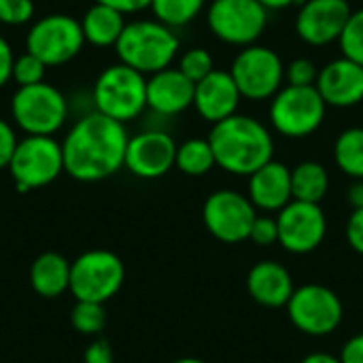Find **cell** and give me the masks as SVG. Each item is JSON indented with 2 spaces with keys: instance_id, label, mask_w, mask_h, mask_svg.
<instances>
[{
  "instance_id": "cell-14",
  "label": "cell",
  "mask_w": 363,
  "mask_h": 363,
  "mask_svg": "<svg viewBox=\"0 0 363 363\" xmlns=\"http://www.w3.org/2000/svg\"><path fill=\"white\" fill-rule=\"evenodd\" d=\"M279 245L294 255H308L317 251L328 234V217L321 204L291 200L277 213Z\"/></svg>"
},
{
  "instance_id": "cell-10",
  "label": "cell",
  "mask_w": 363,
  "mask_h": 363,
  "mask_svg": "<svg viewBox=\"0 0 363 363\" xmlns=\"http://www.w3.org/2000/svg\"><path fill=\"white\" fill-rule=\"evenodd\" d=\"M83 45L81 19L66 13H51L36 19L26 36V51L36 55L47 68L70 62L81 53Z\"/></svg>"
},
{
  "instance_id": "cell-7",
  "label": "cell",
  "mask_w": 363,
  "mask_h": 363,
  "mask_svg": "<svg viewBox=\"0 0 363 363\" xmlns=\"http://www.w3.org/2000/svg\"><path fill=\"white\" fill-rule=\"evenodd\" d=\"M328 113L317 87H294L285 85L272 100L268 108L270 125L283 138H306L313 136Z\"/></svg>"
},
{
  "instance_id": "cell-40",
  "label": "cell",
  "mask_w": 363,
  "mask_h": 363,
  "mask_svg": "<svg viewBox=\"0 0 363 363\" xmlns=\"http://www.w3.org/2000/svg\"><path fill=\"white\" fill-rule=\"evenodd\" d=\"M96 2L119 11L121 15H134V13L147 11L151 6V0H96Z\"/></svg>"
},
{
  "instance_id": "cell-35",
  "label": "cell",
  "mask_w": 363,
  "mask_h": 363,
  "mask_svg": "<svg viewBox=\"0 0 363 363\" xmlns=\"http://www.w3.org/2000/svg\"><path fill=\"white\" fill-rule=\"evenodd\" d=\"M345 234H347V242L351 245V249L363 255V206L351 211V215L347 219Z\"/></svg>"
},
{
  "instance_id": "cell-37",
  "label": "cell",
  "mask_w": 363,
  "mask_h": 363,
  "mask_svg": "<svg viewBox=\"0 0 363 363\" xmlns=\"http://www.w3.org/2000/svg\"><path fill=\"white\" fill-rule=\"evenodd\" d=\"M13 66H15L13 49L9 40L0 34V87H4L13 79Z\"/></svg>"
},
{
  "instance_id": "cell-21",
  "label": "cell",
  "mask_w": 363,
  "mask_h": 363,
  "mask_svg": "<svg viewBox=\"0 0 363 363\" xmlns=\"http://www.w3.org/2000/svg\"><path fill=\"white\" fill-rule=\"evenodd\" d=\"M247 291L253 298V302H257L259 306L283 308L294 296L296 285L291 272L283 264L274 259H264L249 270Z\"/></svg>"
},
{
  "instance_id": "cell-43",
  "label": "cell",
  "mask_w": 363,
  "mask_h": 363,
  "mask_svg": "<svg viewBox=\"0 0 363 363\" xmlns=\"http://www.w3.org/2000/svg\"><path fill=\"white\" fill-rule=\"evenodd\" d=\"M300 363H342V362H340V357H338V355H330V353L319 351V353H311V355H306V357H304Z\"/></svg>"
},
{
  "instance_id": "cell-5",
  "label": "cell",
  "mask_w": 363,
  "mask_h": 363,
  "mask_svg": "<svg viewBox=\"0 0 363 363\" xmlns=\"http://www.w3.org/2000/svg\"><path fill=\"white\" fill-rule=\"evenodd\" d=\"M230 74L245 100H272L285 87V62L266 45H249L238 51L230 66Z\"/></svg>"
},
{
  "instance_id": "cell-29",
  "label": "cell",
  "mask_w": 363,
  "mask_h": 363,
  "mask_svg": "<svg viewBox=\"0 0 363 363\" xmlns=\"http://www.w3.org/2000/svg\"><path fill=\"white\" fill-rule=\"evenodd\" d=\"M338 47H340L342 57L363 66V9H357L351 13L349 21L338 38Z\"/></svg>"
},
{
  "instance_id": "cell-15",
  "label": "cell",
  "mask_w": 363,
  "mask_h": 363,
  "mask_svg": "<svg viewBox=\"0 0 363 363\" xmlns=\"http://www.w3.org/2000/svg\"><path fill=\"white\" fill-rule=\"evenodd\" d=\"M353 9L349 0H304L296 13V34L311 47L338 43Z\"/></svg>"
},
{
  "instance_id": "cell-8",
  "label": "cell",
  "mask_w": 363,
  "mask_h": 363,
  "mask_svg": "<svg viewBox=\"0 0 363 363\" xmlns=\"http://www.w3.org/2000/svg\"><path fill=\"white\" fill-rule=\"evenodd\" d=\"M270 13L257 0H211L206 26L211 34L232 47L255 45L268 28Z\"/></svg>"
},
{
  "instance_id": "cell-28",
  "label": "cell",
  "mask_w": 363,
  "mask_h": 363,
  "mask_svg": "<svg viewBox=\"0 0 363 363\" xmlns=\"http://www.w3.org/2000/svg\"><path fill=\"white\" fill-rule=\"evenodd\" d=\"M72 328L83 336H98L104 330L106 313L104 304L98 302H77L70 315Z\"/></svg>"
},
{
  "instance_id": "cell-1",
  "label": "cell",
  "mask_w": 363,
  "mask_h": 363,
  "mask_svg": "<svg viewBox=\"0 0 363 363\" xmlns=\"http://www.w3.org/2000/svg\"><path fill=\"white\" fill-rule=\"evenodd\" d=\"M128 140L123 123L91 111L77 119L62 143L64 170L83 183L108 179L123 168Z\"/></svg>"
},
{
  "instance_id": "cell-11",
  "label": "cell",
  "mask_w": 363,
  "mask_h": 363,
  "mask_svg": "<svg viewBox=\"0 0 363 363\" xmlns=\"http://www.w3.org/2000/svg\"><path fill=\"white\" fill-rule=\"evenodd\" d=\"M285 308L294 328L313 338L330 336L340 328L345 317V306L338 294L319 283L296 287Z\"/></svg>"
},
{
  "instance_id": "cell-25",
  "label": "cell",
  "mask_w": 363,
  "mask_h": 363,
  "mask_svg": "<svg viewBox=\"0 0 363 363\" xmlns=\"http://www.w3.org/2000/svg\"><path fill=\"white\" fill-rule=\"evenodd\" d=\"M334 162L338 170L353 181L363 179V128H347L334 143Z\"/></svg>"
},
{
  "instance_id": "cell-34",
  "label": "cell",
  "mask_w": 363,
  "mask_h": 363,
  "mask_svg": "<svg viewBox=\"0 0 363 363\" xmlns=\"http://www.w3.org/2000/svg\"><path fill=\"white\" fill-rule=\"evenodd\" d=\"M249 240L257 247H272L279 245V223L272 215H257L249 234Z\"/></svg>"
},
{
  "instance_id": "cell-30",
  "label": "cell",
  "mask_w": 363,
  "mask_h": 363,
  "mask_svg": "<svg viewBox=\"0 0 363 363\" xmlns=\"http://www.w3.org/2000/svg\"><path fill=\"white\" fill-rule=\"evenodd\" d=\"M189 81L198 83L204 77H208L215 70V60L211 55L208 49L204 47H191L187 49L181 57H179V66H177Z\"/></svg>"
},
{
  "instance_id": "cell-22",
  "label": "cell",
  "mask_w": 363,
  "mask_h": 363,
  "mask_svg": "<svg viewBox=\"0 0 363 363\" xmlns=\"http://www.w3.org/2000/svg\"><path fill=\"white\" fill-rule=\"evenodd\" d=\"M125 23H128L125 15L100 2H94L81 19L85 43L91 47H100V49L115 47Z\"/></svg>"
},
{
  "instance_id": "cell-13",
  "label": "cell",
  "mask_w": 363,
  "mask_h": 363,
  "mask_svg": "<svg viewBox=\"0 0 363 363\" xmlns=\"http://www.w3.org/2000/svg\"><path fill=\"white\" fill-rule=\"evenodd\" d=\"M257 208L249 196L236 189H217L213 191L202 206V221L206 232L225 245H238L249 240Z\"/></svg>"
},
{
  "instance_id": "cell-26",
  "label": "cell",
  "mask_w": 363,
  "mask_h": 363,
  "mask_svg": "<svg viewBox=\"0 0 363 363\" xmlns=\"http://www.w3.org/2000/svg\"><path fill=\"white\" fill-rule=\"evenodd\" d=\"M217 166L208 138H189L177 147L174 168L187 177H204Z\"/></svg>"
},
{
  "instance_id": "cell-41",
  "label": "cell",
  "mask_w": 363,
  "mask_h": 363,
  "mask_svg": "<svg viewBox=\"0 0 363 363\" xmlns=\"http://www.w3.org/2000/svg\"><path fill=\"white\" fill-rule=\"evenodd\" d=\"M347 200H349L351 208H362L363 206V179H359V181H353V185L349 187Z\"/></svg>"
},
{
  "instance_id": "cell-16",
  "label": "cell",
  "mask_w": 363,
  "mask_h": 363,
  "mask_svg": "<svg viewBox=\"0 0 363 363\" xmlns=\"http://www.w3.org/2000/svg\"><path fill=\"white\" fill-rule=\"evenodd\" d=\"M177 143L164 130H145L128 140L125 162L128 168L138 179H160L174 168Z\"/></svg>"
},
{
  "instance_id": "cell-18",
  "label": "cell",
  "mask_w": 363,
  "mask_h": 363,
  "mask_svg": "<svg viewBox=\"0 0 363 363\" xmlns=\"http://www.w3.org/2000/svg\"><path fill=\"white\" fill-rule=\"evenodd\" d=\"M242 96L230 74V70H213L208 77L196 83L194 108L211 125L238 113Z\"/></svg>"
},
{
  "instance_id": "cell-4",
  "label": "cell",
  "mask_w": 363,
  "mask_h": 363,
  "mask_svg": "<svg viewBox=\"0 0 363 363\" xmlns=\"http://www.w3.org/2000/svg\"><path fill=\"white\" fill-rule=\"evenodd\" d=\"M91 104L94 111L123 125L134 121L147 111V77L121 62L111 64L94 81Z\"/></svg>"
},
{
  "instance_id": "cell-9",
  "label": "cell",
  "mask_w": 363,
  "mask_h": 363,
  "mask_svg": "<svg viewBox=\"0 0 363 363\" xmlns=\"http://www.w3.org/2000/svg\"><path fill=\"white\" fill-rule=\"evenodd\" d=\"M125 281L123 262L104 249H94L79 255L70 264V294L77 302L104 304L121 289Z\"/></svg>"
},
{
  "instance_id": "cell-23",
  "label": "cell",
  "mask_w": 363,
  "mask_h": 363,
  "mask_svg": "<svg viewBox=\"0 0 363 363\" xmlns=\"http://www.w3.org/2000/svg\"><path fill=\"white\" fill-rule=\"evenodd\" d=\"M32 289L43 298H57L70 289V262L60 253H43L30 268Z\"/></svg>"
},
{
  "instance_id": "cell-39",
  "label": "cell",
  "mask_w": 363,
  "mask_h": 363,
  "mask_svg": "<svg viewBox=\"0 0 363 363\" xmlns=\"http://www.w3.org/2000/svg\"><path fill=\"white\" fill-rule=\"evenodd\" d=\"M338 357H340L342 363H363V332L351 336L345 342V347H342Z\"/></svg>"
},
{
  "instance_id": "cell-24",
  "label": "cell",
  "mask_w": 363,
  "mask_h": 363,
  "mask_svg": "<svg viewBox=\"0 0 363 363\" xmlns=\"http://www.w3.org/2000/svg\"><path fill=\"white\" fill-rule=\"evenodd\" d=\"M330 191V172L321 162L306 160L291 168V194L294 200L321 204Z\"/></svg>"
},
{
  "instance_id": "cell-44",
  "label": "cell",
  "mask_w": 363,
  "mask_h": 363,
  "mask_svg": "<svg viewBox=\"0 0 363 363\" xmlns=\"http://www.w3.org/2000/svg\"><path fill=\"white\" fill-rule=\"evenodd\" d=\"M172 363H206L202 362V359H198V357H181V359H177V362Z\"/></svg>"
},
{
  "instance_id": "cell-32",
  "label": "cell",
  "mask_w": 363,
  "mask_h": 363,
  "mask_svg": "<svg viewBox=\"0 0 363 363\" xmlns=\"http://www.w3.org/2000/svg\"><path fill=\"white\" fill-rule=\"evenodd\" d=\"M319 77V68L308 57H296L285 64V85L294 87H315Z\"/></svg>"
},
{
  "instance_id": "cell-38",
  "label": "cell",
  "mask_w": 363,
  "mask_h": 363,
  "mask_svg": "<svg viewBox=\"0 0 363 363\" xmlns=\"http://www.w3.org/2000/svg\"><path fill=\"white\" fill-rule=\"evenodd\" d=\"M83 359H85V363H113V349H111V345H108L106 340H102V338H100V340H94V342L87 347Z\"/></svg>"
},
{
  "instance_id": "cell-2",
  "label": "cell",
  "mask_w": 363,
  "mask_h": 363,
  "mask_svg": "<svg viewBox=\"0 0 363 363\" xmlns=\"http://www.w3.org/2000/svg\"><path fill=\"white\" fill-rule=\"evenodd\" d=\"M215 162L234 177H251L274 160V138L266 123L236 113L211 128L208 134Z\"/></svg>"
},
{
  "instance_id": "cell-36",
  "label": "cell",
  "mask_w": 363,
  "mask_h": 363,
  "mask_svg": "<svg viewBox=\"0 0 363 363\" xmlns=\"http://www.w3.org/2000/svg\"><path fill=\"white\" fill-rule=\"evenodd\" d=\"M17 134L13 130V125L4 119H0V170L2 168H9L11 160H13V153L17 149Z\"/></svg>"
},
{
  "instance_id": "cell-6",
  "label": "cell",
  "mask_w": 363,
  "mask_h": 363,
  "mask_svg": "<svg viewBox=\"0 0 363 363\" xmlns=\"http://www.w3.org/2000/svg\"><path fill=\"white\" fill-rule=\"evenodd\" d=\"M11 117L28 136H53L66 123L68 100L57 87L45 81L17 87L11 98Z\"/></svg>"
},
{
  "instance_id": "cell-17",
  "label": "cell",
  "mask_w": 363,
  "mask_h": 363,
  "mask_svg": "<svg viewBox=\"0 0 363 363\" xmlns=\"http://www.w3.org/2000/svg\"><path fill=\"white\" fill-rule=\"evenodd\" d=\"M323 102L334 108H351L363 102V66L336 57L319 68L315 83Z\"/></svg>"
},
{
  "instance_id": "cell-20",
  "label": "cell",
  "mask_w": 363,
  "mask_h": 363,
  "mask_svg": "<svg viewBox=\"0 0 363 363\" xmlns=\"http://www.w3.org/2000/svg\"><path fill=\"white\" fill-rule=\"evenodd\" d=\"M247 196L257 208V213H279L283 211L291 200V168L283 162H268L259 170H255L249 177Z\"/></svg>"
},
{
  "instance_id": "cell-27",
  "label": "cell",
  "mask_w": 363,
  "mask_h": 363,
  "mask_svg": "<svg viewBox=\"0 0 363 363\" xmlns=\"http://www.w3.org/2000/svg\"><path fill=\"white\" fill-rule=\"evenodd\" d=\"M153 19L177 30L196 21L206 9V0H151Z\"/></svg>"
},
{
  "instance_id": "cell-33",
  "label": "cell",
  "mask_w": 363,
  "mask_h": 363,
  "mask_svg": "<svg viewBox=\"0 0 363 363\" xmlns=\"http://www.w3.org/2000/svg\"><path fill=\"white\" fill-rule=\"evenodd\" d=\"M34 17L32 0H0V23L23 26Z\"/></svg>"
},
{
  "instance_id": "cell-42",
  "label": "cell",
  "mask_w": 363,
  "mask_h": 363,
  "mask_svg": "<svg viewBox=\"0 0 363 363\" xmlns=\"http://www.w3.org/2000/svg\"><path fill=\"white\" fill-rule=\"evenodd\" d=\"M268 13L270 11H285V9H289V6H294V4H302L304 0H257Z\"/></svg>"
},
{
  "instance_id": "cell-31",
  "label": "cell",
  "mask_w": 363,
  "mask_h": 363,
  "mask_svg": "<svg viewBox=\"0 0 363 363\" xmlns=\"http://www.w3.org/2000/svg\"><path fill=\"white\" fill-rule=\"evenodd\" d=\"M45 70L47 66L32 53H23L19 57H15V66H13V81L17 83V87H28V85H36L45 81Z\"/></svg>"
},
{
  "instance_id": "cell-19",
  "label": "cell",
  "mask_w": 363,
  "mask_h": 363,
  "mask_svg": "<svg viewBox=\"0 0 363 363\" xmlns=\"http://www.w3.org/2000/svg\"><path fill=\"white\" fill-rule=\"evenodd\" d=\"M196 83L179 68H164L147 77V108L162 117H177L194 106Z\"/></svg>"
},
{
  "instance_id": "cell-12",
  "label": "cell",
  "mask_w": 363,
  "mask_h": 363,
  "mask_svg": "<svg viewBox=\"0 0 363 363\" xmlns=\"http://www.w3.org/2000/svg\"><path fill=\"white\" fill-rule=\"evenodd\" d=\"M9 170L19 191H30L53 183L64 172L62 143H57L53 136L21 138Z\"/></svg>"
},
{
  "instance_id": "cell-3",
  "label": "cell",
  "mask_w": 363,
  "mask_h": 363,
  "mask_svg": "<svg viewBox=\"0 0 363 363\" xmlns=\"http://www.w3.org/2000/svg\"><path fill=\"white\" fill-rule=\"evenodd\" d=\"M181 49L177 30L164 26L157 19L128 21L117 45V57L121 64L151 77L164 68H170Z\"/></svg>"
}]
</instances>
